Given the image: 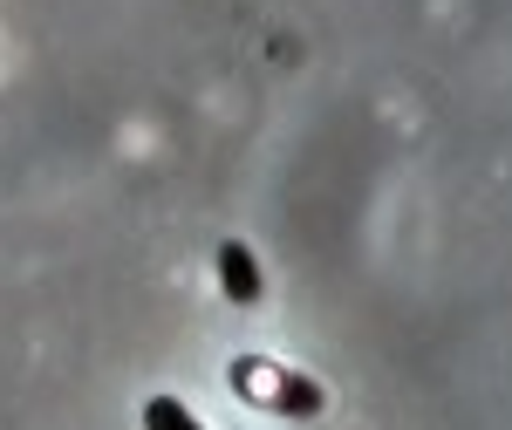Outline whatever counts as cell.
<instances>
[{
  "instance_id": "obj_1",
  "label": "cell",
  "mask_w": 512,
  "mask_h": 430,
  "mask_svg": "<svg viewBox=\"0 0 512 430\" xmlns=\"http://www.w3.org/2000/svg\"><path fill=\"white\" fill-rule=\"evenodd\" d=\"M233 390L253 403V410H280V417H315L321 403V383H308V376H294V369H280V362H267V355H239L233 362Z\"/></svg>"
},
{
  "instance_id": "obj_2",
  "label": "cell",
  "mask_w": 512,
  "mask_h": 430,
  "mask_svg": "<svg viewBox=\"0 0 512 430\" xmlns=\"http://www.w3.org/2000/svg\"><path fill=\"white\" fill-rule=\"evenodd\" d=\"M219 287H226V301H233V308H260L267 280H260V260H253V246H246V239H219Z\"/></svg>"
},
{
  "instance_id": "obj_3",
  "label": "cell",
  "mask_w": 512,
  "mask_h": 430,
  "mask_svg": "<svg viewBox=\"0 0 512 430\" xmlns=\"http://www.w3.org/2000/svg\"><path fill=\"white\" fill-rule=\"evenodd\" d=\"M144 430H205V424H198L178 396H151V403H144Z\"/></svg>"
}]
</instances>
